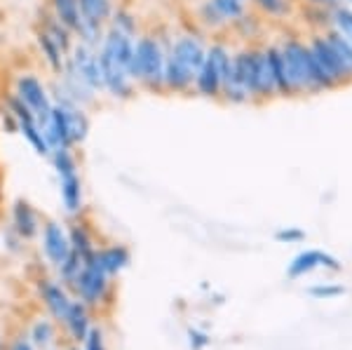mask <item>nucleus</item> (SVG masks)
I'll use <instances>...</instances> for the list:
<instances>
[{
  "mask_svg": "<svg viewBox=\"0 0 352 350\" xmlns=\"http://www.w3.org/2000/svg\"><path fill=\"white\" fill-rule=\"evenodd\" d=\"M315 268L340 270V263L336 256H331V254H327L322 250H305V252H300L298 256H294V261L289 263V268H287V275L292 280H296L300 275L312 273Z\"/></svg>",
  "mask_w": 352,
  "mask_h": 350,
  "instance_id": "9",
  "label": "nucleus"
},
{
  "mask_svg": "<svg viewBox=\"0 0 352 350\" xmlns=\"http://www.w3.org/2000/svg\"><path fill=\"white\" fill-rule=\"evenodd\" d=\"M41 31L47 33V36L52 38V43L61 50V54H64V56L71 54V50H73V31L68 26L61 24V21L56 19L54 14H47V12L43 14Z\"/></svg>",
  "mask_w": 352,
  "mask_h": 350,
  "instance_id": "15",
  "label": "nucleus"
},
{
  "mask_svg": "<svg viewBox=\"0 0 352 350\" xmlns=\"http://www.w3.org/2000/svg\"><path fill=\"white\" fill-rule=\"evenodd\" d=\"M275 240L277 242H287V245H292V242H303L305 240V230L300 228H282L275 233Z\"/></svg>",
  "mask_w": 352,
  "mask_h": 350,
  "instance_id": "32",
  "label": "nucleus"
},
{
  "mask_svg": "<svg viewBox=\"0 0 352 350\" xmlns=\"http://www.w3.org/2000/svg\"><path fill=\"white\" fill-rule=\"evenodd\" d=\"M12 350H33L31 346H28V343L26 341H16L14 343V346H12Z\"/></svg>",
  "mask_w": 352,
  "mask_h": 350,
  "instance_id": "36",
  "label": "nucleus"
},
{
  "mask_svg": "<svg viewBox=\"0 0 352 350\" xmlns=\"http://www.w3.org/2000/svg\"><path fill=\"white\" fill-rule=\"evenodd\" d=\"M232 26L237 28V33H240L242 38H256L258 31H261L258 17L256 14H249V12H244L242 17H237V19L232 21Z\"/></svg>",
  "mask_w": 352,
  "mask_h": 350,
  "instance_id": "26",
  "label": "nucleus"
},
{
  "mask_svg": "<svg viewBox=\"0 0 352 350\" xmlns=\"http://www.w3.org/2000/svg\"><path fill=\"white\" fill-rule=\"evenodd\" d=\"M280 50H282V59H285L289 85L294 89V97L324 92V85H322L320 73L315 69L308 43L298 41V38H289V41L280 45Z\"/></svg>",
  "mask_w": 352,
  "mask_h": 350,
  "instance_id": "2",
  "label": "nucleus"
},
{
  "mask_svg": "<svg viewBox=\"0 0 352 350\" xmlns=\"http://www.w3.org/2000/svg\"><path fill=\"white\" fill-rule=\"evenodd\" d=\"M113 28H120V31L134 36V33H136V21H134V17L127 12V10H118V12L113 14Z\"/></svg>",
  "mask_w": 352,
  "mask_h": 350,
  "instance_id": "30",
  "label": "nucleus"
},
{
  "mask_svg": "<svg viewBox=\"0 0 352 350\" xmlns=\"http://www.w3.org/2000/svg\"><path fill=\"white\" fill-rule=\"evenodd\" d=\"M64 69L71 71V78H76L78 83H82L87 89L99 92L104 89V76H101V66H99V52H94V47L89 45H76L68 54V61L64 64Z\"/></svg>",
  "mask_w": 352,
  "mask_h": 350,
  "instance_id": "6",
  "label": "nucleus"
},
{
  "mask_svg": "<svg viewBox=\"0 0 352 350\" xmlns=\"http://www.w3.org/2000/svg\"><path fill=\"white\" fill-rule=\"evenodd\" d=\"M230 56L232 52L228 50V45L223 43H214L207 47L204 61L195 76V85H192L200 97L221 99V87H223V76L230 64Z\"/></svg>",
  "mask_w": 352,
  "mask_h": 350,
  "instance_id": "3",
  "label": "nucleus"
},
{
  "mask_svg": "<svg viewBox=\"0 0 352 350\" xmlns=\"http://www.w3.org/2000/svg\"><path fill=\"white\" fill-rule=\"evenodd\" d=\"M14 94L33 111V116H36V120L41 127L50 120V116H52V101L47 97V89L43 87V83L38 80L36 76L24 73V76L16 78Z\"/></svg>",
  "mask_w": 352,
  "mask_h": 350,
  "instance_id": "7",
  "label": "nucleus"
},
{
  "mask_svg": "<svg viewBox=\"0 0 352 350\" xmlns=\"http://www.w3.org/2000/svg\"><path fill=\"white\" fill-rule=\"evenodd\" d=\"M343 3H348V5H350V8H352V0H343Z\"/></svg>",
  "mask_w": 352,
  "mask_h": 350,
  "instance_id": "37",
  "label": "nucleus"
},
{
  "mask_svg": "<svg viewBox=\"0 0 352 350\" xmlns=\"http://www.w3.org/2000/svg\"><path fill=\"white\" fill-rule=\"evenodd\" d=\"M308 294L312 298H336V296H343L345 294V287L343 285H315V287H308Z\"/></svg>",
  "mask_w": 352,
  "mask_h": 350,
  "instance_id": "29",
  "label": "nucleus"
},
{
  "mask_svg": "<svg viewBox=\"0 0 352 350\" xmlns=\"http://www.w3.org/2000/svg\"><path fill=\"white\" fill-rule=\"evenodd\" d=\"M164 64L167 52L157 38L141 36L139 41H134V52L127 69L132 83H141L148 92H164Z\"/></svg>",
  "mask_w": 352,
  "mask_h": 350,
  "instance_id": "1",
  "label": "nucleus"
},
{
  "mask_svg": "<svg viewBox=\"0 0 352 350\" xmlns=\"http://www.w3.org/2000/svg\"><path fill=\"white\" fill-rule=\"evenodd\" d=\"M109 278L111 275L101 268V263L96 261V252L89 259H82V268L76 275V280L71 282L76 294L82 298V303L87 306H96L109 296Z\"/></svg>",
  "mask_w": 352,
  "mask_h": 350,
  "instance_id": "4",
  "label": "nucleus"
},
{
  "mask_svg": "<svg viewBox=\"0 0 352 350\" xmlns=\"http://www.w3.org/2000/svg\"><path fill=\"white\" fill-rule=\"evenodd\" d=\"M36 38H38V47H41V52H43V56H45V61L50 64V69H52L54 73H59V76H61V73H64L66 56L61 54V50L52 43V38H50L47 33H43L41 28H38Z\"/></svg>",
  "mask_w": 352,
  "mask_h": 350,
  "instance_id": "21",
  "label": "nucleus"
},
{
  "mask_svg": "<svg viewBox=\"0 0 352 350\" xmlns=\"http://www.w3.org/2000/svg\"><path fill=\"white\" fill-rule=\"evenodd\" d=\"M204 54H207V45H204L200 36H181V38H176L167 50L169 59H174L176 64L186 73H190L192 78L200 71Z\"/></svg>",
  "mask_w": 352,
  "mask_h": 350,
  "instance_id": "8",
  "label": "nucleus"
},
{
  "mask_svg": "<svg viewBox=\"0 0 352 350\" xmlns=\"http://www.w3.org/2000/svg\"><path fill=\"white\" fill-rule=\"evenodd\" d=\"M80 268H82V259L71 250V254H68V259H66V261L59 266V270H61V278H64V280L68 282V285H71V282L76 280V275L80 273Z\"/></svg>",
  "mask_w": 352,
  "mask_h": 350,
  "instance_id": "28",
  "label": "nucleus"
},
{
  "mask_svg": "<svg viewBox=\"0 0 352 350\" xmlns=\"http://www.w3.org/2000/svg\"><path fill=\"white\" fill-rule=\"evenodd\" d=\"M50 3H52V12L56 19L71 28L73 33H78V28L85 21L80 17V10H78V0H50Z\"/></svg>",
  "mask_w": 352,
  "mask_h": 350,
  "instance_id": "18",
  "label": "nucleus"
},
{
  "mask_svg": "<svg viewBox=\"0 0 352 350\" xmlns=\"http://www.w3.org/2000/svg\"><path fill=\"white\" fill-rule=\"evenodd\" d=\"M68 242H71V250L76 252L80 259H89L96 252L94 242H92V238H89V233H87V228L80 226V223L71 228V238H68Z\"/></svg>",
  "mask_w": 352,
  "mask_h": 350,
  "instance_id": "23",
  "label": "nucleus"
},
{
  "mask_svg": "<svg viewBox=\"0 0 352 350\" xmlns=\"http://www.w3.org/2000/svg\"><path fill=\"white\" fill-rule=\"evenodd\" d=\"M212 5L226 19V24H232L237 17H242L247 12V3H244V0H212Z\"/></svg>",
  "mask_w": 352,
  "mask_h": 350,
  "instance_id": "25",
  "label": "nucleus"
},
{
  "mask_svg": "<svg viewBox=\"0 0 352 350\" xmlns=\"http://www.w3.org/2000/svg\"><path fill=\"white\" fill-rule=\"evenodd\" d=\"M200 21L204 26H209V28H223V26H228L226 24V19L217 12V8L212 5V0H204L202 3V8H200Z\"/></svg>",
  "mask_w": 352,
  "mask_h": 350,
  "instance_id": "27",
  "label": "nucleus"
},
{
  "mask_svg": "<svg viewBox=\"0 0 352 350\" xmlns=\"http://www.w3.org/2000/svg\"><path fill=\"white\" fill-rule=\"evenodd\" d=\"M308 5L324 8V10H333V8H338V5H343V0H308Z\"/></svg>",
  "mask_w": 352,
  "mask_h": 350,
  "instance_id": "35",
  "label": "nucleus"
},
{
  "mask_svg": "<svg viewBox=\"0 0 352 350\" xmlns=\"http://www.w3.org/2000/svg\"><path fill=\"white\" fill-rule=\"evenodd\" d=\"M85 350H106L101 329H89L87 331V336H85Z\"/></svg>",
  "mask_w": 352,
  "mask_h": 350,
  "instance_id": "33",
  "label": "nucleus"
},
{
  "mask_svg": "<svg viewBox=\"0 0 352 350\" xmlns=\"http://www.w3.org/2000/svg\"><path fill=\"white\" fill-rule=\"evenodd\" d=\"M244 3H247V0H244Z\"/></svg>",
  "mask_w": 352,
  "mask_h": 350,
  "instance_id": "38",
  "label": "nucleus"
},
{
  "mask_svg": "<svg viewBox=\"0 0 352 350\" xmlns=\"http://www.w3.org/2000/svg\"><path fill=\"white\" fill-rule=\"evenodd\" d=\"M66 327L68 331H71V336L76 338V341H85V336H87L89 331V315H87V306L80 301H73L71 303V310H68L66 315Z\"/></svg>",
  "mask_w": 352,
  "mask_h": 350,
  "instance_id": "17",
  "label": "nucleus"
},
{
  "mask_svg": "<svg viewBox=\"0 0 352 350\" xmlns=\"http://www.w3.org/2000/svg\"><path fill=\"white\" fill-rule=\"evenodd\" d=\"M56 106H59L61 116H64L73 144H80V141H85V137H87V132H89V122H87V116L82 113L80 106H78L76 101H71L68 97H59Z\"/></svg>",
  "mask_w": 352,
  "mask_h": 350,
  "instance_id": "11",
  "label": "nucleus"
},
{
  "mask_svg": "<svg viewBox=\"0 0 352 350\" xmlns=\"http://www.w3.org/2000/svg\"><path fill=\"white\" fill-rule=\"evenodd\" d=\"M256 5V10H261L265 17L272 19H285L294 12V0H252Z\"/></svg>",
  "mask_w": 352,
  "mask_h": 350,
  "instance_id": "24",
  "label": "nucleus"
},
{
  "mask_svg": "<svg viewBox=\"0 0 352 350\" xmlns=\"http://www.w3.org/2000/svg\"><path fill=\"white\" fill-rule=\"evenodd\" d=\"M43 250L56 268H59L61 263L68 259V254H71V242H68V235L64 233V228H61L59 223H54V221L45 223Z\"/></svg>",
  "mask_w": 352,
  "mask_h": 350,
  "instance_id": "10",
  "label": "nucleus"
},
{
  "mask_svg": "<svg viewBox=\"0 0 352 350\" xmlns=\"http://www.w3.org/2000/svg\"><path fill=\"white\" fill-rule=\"evenodd\" d=\"M12 223H14V230L21 235V238H33L41 228L38 223V214L28 205L26 200H16L14 207H12Z\"/></svg>",
  "mask_w": 352,
  "mask_h": 350,
  "instance_id": "16",
  "label": "nucleus"
},
{
  "mask_svg": "<svg viewBox=\"0 0 352 350\" xmlns=\"http://www.w3.org/2000/svg\"><path fill=\"white\" fill-rule=\"evenodd\" d=\"M190 346L192 350H202V348H207L209 346V336L207 334H202V331H197V329H190Z\"/></svg>",
  "mask_w": 352,
  "mask_h": 350,
  "instance_id": "34",
  "label": "nucleus"
},
{
  "mask_svg": "<svg viewBox=\"0 0 352 350\" xmlns=\"http://www.w3.org/2000/svg\"><path fill=\"white\" fill-rule=\"evenodd\" d=\"M41 294H43V301L47 303V308L52 310L54 318L66 320L68 310H71V303H73L71 298L66 296V292L52 280H41Z\"/></svg>",
  "mask_w": 352,
  "mask_h": 350,
  "instance_id": "13",
  "label": "nucleus"
},
{
  "mask_svg": "<svg viewBox=\"0 0 352 350\" xmlns=\"http://www.w3.org/2000/svg\"><path fill=\"white\" fill-rule=\"evenodd\" d=\"M96 261L101 263V268L106 270L109 275H116L129 263V252L124 247H106V250L96 252Z\"/></svg>",
  "mask_w": 352,
  "mask_h": 350,
  "instance_id": "19",
  "label": "nucleus"
},
{
  "mask_svg": "<svg viewBox=\"0 0 352 350\" xmlns=\"http://www.w3.org/2000/svg\"><path fill=\"white\" fill-rule=\"evenodd\" d=\"M78 10H80V17L89 24L101 26L113 12L111 0H78Z\"/></svg>",
  "mask_w": 352,
  "mask_h": 350,
  "instance_id": "20",
  "label": "nucleus"
},
{
  "mask_svg": "<svg viewBox=\"0 0 352 350\" xmlns=\"http://www.w3.org/2000/svg\"><path fill=\"white\" fill-rule=\"evenodd\" d=\"M331 31H336L340 38H345L352 45V8L350 5H338L331 10Z\"/></svg>",
  "mask_w": 352,
  "mask_h": 350,
  "instance_id": "22",
  "label": "nucleus"
},
{
  "mask_svg": "<svg viewBox=\"0 0 352 350\" xmlns=\"http://www.w3.org/2000/svg\"><path fill=\"white\" fill-rule=\"evenodd\" d=\"M52 336H54V329H52V325L50 322H38L36 327H33V341L38 343V346H47L50 341H52Z\"/></svg>",
  "mask_w": 352,
  "mask_h": 350,
  "instance_id": "31",
  "label": "nucleus"
},
{
  "mask_svg": "<svg viewBox=\"0 0 352 350\" xmlns=\"http://www.w3.org/2000/svg\"><path fill=\"white\" fill-rule=\"evenodd\" d=\"M54 153V167L59 174V188L61 200L68 214H78L82 210V184L78 177V165L71 151H52Z\"/></svg>",
  "mask_w": 352,
  "mask_h": 350,
  "instance_id": "5",
  "label": "nucleus"
},
{
  "mask_svg": "<svg viewBox=\"0 0 352 350\" xmlns=\"http://www.w3.org/2000/svg\"><path fill=\"white\" fill-rule=\"evenodd\" d=\"M277 97L265 47H256V71H254V101H268Z\"/></svg>",
  "mask_w": 352,
  "mask_h": 350,
  "instance_id": "12",
  "label": "nucleus"
},
{
  "mask_svg": "<svg viewBox=\"0 0 352 350\" xmlns=\"http://www.w3.org/2000/svg\"><path fill=\"white\" fill-rule=\"evenodd\" d=\"M265 54H268V64H270L272 80H275L277 97H294V89H292V85H289L280 45H268V47H265Z\"/></svg>",
  "mask_w": 352,
  "mask_h": 350,
  "instance_id": "14",
  "label": "nucleus"
}]
</instances>
